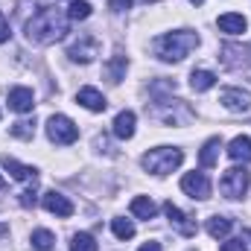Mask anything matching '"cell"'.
<instances>
[{
  "instance_id": "obj_2",
  "label": "cell",
  "mask_w": 251,
  "mask_h": 251,
  "mask_svg": "<svg viewBox=\"0 0 251 251\" xmlns=\"http://www.w3.org/2000/svg\"><path fill=\"white\" fill-rule=\"evenodd\" d=\"M155 47H158V56L164 62H181L184 56H190L199 47V35L193 29H176V32L161 35Z\"/></svg>"
},
{
  "instance_id": "obj_4",
  "label": "cell",
  "mask_w": 251,
  "mask_h": 251,
  "mask_svg": "<svg viewBox=\"0 0 251 251\" xmlns=\"http://www.w3.org/2000/svg\"><path fill=\"white\" fill-rule=\"evenodd\" d=\"M249 184H251V176L246 167H231V170H225V176H222V181H219V190H222V196H228V199H243L246 193H249Z\"/></svg>"
},
{
  "instance_id": "obj_19",
  "label": "cell",
  "mask_w": 251,
  "mask_h": 251,
  "mask_svg": "<svg viewBox=\"0 0 251 251\" xmlns=\"http://www.w3.org/2000/svg\"><path fill=\"white\" fill-rule=\"evenodd\" d=\"M131 213H134L137 219H155L158 204H155L152 199H146V196H137V199H131Z\"/></svg>"
},
{
  "instance_id": "obj_15",
  "label": "cell",
  "mask_w": 251,
  "mask_h": 251,
  "mask_svg": "<svg viewBox=\"0 0 251 251\" xmlns=\"http://www.w3.org/2000/svg\"><path fill=\"white\" fill-rule=\"evenodd\" d=\"M228 158L231 161H243V164H249L251 161V137H246V134H240V137H234L231 143H228Z\"/></svg>"
},
{
  "instance_id": "obj_11",
  "label": "cell",
  "mask_w": 251,
  "mask_h": 251,
  "mask_svg": "<svg viewBox=\"0 0 251 251\" xmlns=\"http://www.w3.org/2000/svg\"><path fill=\"white\" fill-rule=\"evenodd\" d=\"M0 164H3V170H6L15 181H29V184H35V181H38V170H35V167L18 164V161H15V158H9V155H3V158H0Z\"/></svg>"
},
{
  "instance_id": "obj_7",
  "label": "cell",
  "mask_w": 251,
  "mask_h": 251,
  "mask_svg": "<svg viewBox=\"0 0 251 251\" xmlns=\"http://www.w3.org/2000/svg\"><path fill=\"white\" fill-rule=\"evenodd\" d=\"M181 190L187 193L190 199L204 201V199H210V178H207L204 173H187V176L181 178Z\"/></svg>"
},
{
  "instance_id": "obj_18",
  "label": "cell",
  "mask_w": 251,
  "mask_h": 251,
  "mask_svg": "<svg viewBox=\"0 0 251 251\" xmlns=\"http://www.w3.org/2000/svg\"><path fill=\"white\" fill-rule=\"evenodd\" d=\"M204 228H207V234H210L213 240H225V237L231 234V228H234V222H231L228 216H210Z\"/></svg>"
},
{
  "instance_id": "obj_32",
  "label": "cell",
  "mask_w": 251,
  "mask_h": 251,
  "mask_svg": "<svg viewBox=\"0 0 251 251\" xmlns=\"http://www.w3.org/2000/svg\"><path fill=\"white\" fill-rule=\"evenodd\" d=\"M190 3H196V6H201V3H204V0H190Z\"/></svg>"
},
{
  "instance_id": "obj_22",
  "label": "cell",
  "mask_w": 251,
  "mask_h": 251,
  "mask_svg": "<svg viewBox=\"0 0 251 251\" xmlns=\"http://www.w3.org/2000/svg\"><path fill=\"white\" fill-rule=\"evenodd\" d=\"M67 18L70 21H88L91 18V3L88 0H73L70 9H67Z\"/></svg>"
},
{
  "instance_id": "obj_9",
  "label": "cell",
  "mask_w": 251,
  "mask_h": 251,
  "mask_svg": "<svg viewBox=\"0 0 251 251\" xmlns=\"http://www.w3.org/2000/svg\"><path fill=\"white\" fill-rule=\"evenodd\" d=\"M164 210H167V216H170V225H173L181 237H196V222H193V216H187L184 210H178L173 201H167Z\"/></svg>"
},
{
  "instance_id": "obj_26",
  "label": "cell",
  "mask_w": 251,
  "mask_h": 251,
  "mask_svg": "<svg viewBox=\"0 0 251 251\" xmlns=\"http://www.w3.org/2000/svg\"><path fill=\"white\" fill-rule=\"evenodd\" d=\"M123 70H126V56H114L111 59V64H108V76H111V82H120L123 79Z\"/></svg>"
},
{
  "instance_id": "obj_10",
  "label": "cell",
  "mask_w": 251,
  "mask_h": 251,
  "mask_svg": "<svg viewBox=\"0 0 251 251\" xmlns=\"http://www.w3.org/2000/svg\"><path fill=\"white\" fill-rule=\"evenodd\" d=\"M41 204H44V210H50V213H56V216H73V201L62 196V193H56V190H47L44 196H41Z\"/></svg>"
},
{
  "instance_id": "obj_23",
  "label": "cell",
  "mask_w": 251,
  "mask_h": 251,
  "mask_svg": "<svg viewBox=\"0 0 251 251\" xmlns=\"http://www.w3.org/2000/svg\"><path fill=\"white\" fill-rule=\"evenodd\" d=\"M111 231H114L117 240H131V237H134V225H131L128 219H123V216L111 219Z\"/></svg>"
},
{
  "instance_id": "obj_31",
  "label": "cell",
  "mask_w": 251,
  "mask_h": 251,
  "mask_svg": "<svg viewBox=\"0 0 251 251\" xmlns=\"http://www.w3.org/2000/svg\"><path fill=\"white\" fill-rule=\"evenodd\" d=\"M140 251H161V243H143Z\"/></svg>"
},
{
  "instance_id": "obj_16",
  "label": "cell",
  "mask_w": 251,
  "mask_h": 251,
  "mask_svg": "<svg viewBox=\"0 0 251 251\" xmlns=\"http://www.w3.org/2000/svg\"><path fill=\"white\" fill-rule=\"evenodd\" d=\"M246 26H249V21H246L243 15H237V12L219 15V29H222V32H228V35H243V32H246Z\"/></svg>"
},
{
  "instance_id": "obj_29",
  "label": "cell",
  "mask_w": 251,
  "mask_h": 251,
  "mask_svg": "<svg viewBox=\"0 0 251 251\" xmlns=\"http://www.w3.org/2000/svg\"><path fill=\"white\" fill-rule=\"evenodd\" d=\"M131 3H134V0H108V6H111L114 12H126V9H131Z\"/></svg>"
},
{
  "instance_id": "obj_12",
  "label": "cell",
  "mask_w": 251,
  "mask_h": 251,
  "mask_svg": "<svg viewBox=\"0 0 251 251\" xmlns=\"http://www.w3.org/2000/svg\"><path fill=\"white\" fill-rule=\"evenodd\" d=\"M32 105H35V97H32L29 88H12L9 91V108L12 111L26 114V111H32Z\"/></svg>"
},
{
  "instance_id": "obj_8",
  "label": "cell",
  "mask_w": 251,
  "mask_h": 251,
  "mask_svg": "<svg viewBox=\"0 0 251 251\" xmlns=\"http://www.w3.org/2000/svg\"><path fill=\"white\" fill-rule=\"evenodd\" d=\"M219 102H222L228 111L243 114V111H249L251 108V94L249 91H243V88H225V91L219 94Z\"/></svg>"
},
{
  "instance_id": "obj_3",
  "label": "cell",
  "mask_w": 251,
  "mask_h": 251,
  "mask_svg": "<svg viewBox=\"0 0 251 251\" xmlns=\"http://www.w3.org/2000/svg\"><path fill=\"white\" fill-rule=\"evenodd\" d=\"M181 161H184V152L181 149H176V146H158V149H149L146 155H143V170L146 173H155V176H167V173H173V170H178L181 167Z\"/></svg>"
},
{
  "instance_id": "obj_20",
  "label": "cell",
  "mask_w": 251,
  "mask_h": 251,
  "mask_svg": "<svg viewBox=\"0 0 251 251\" xmlns=\"http://www.w3.org/2000/svg\"><path fill=\"white\" fill-rule=\"evenodd\" d=\"M213 85H216V73H210V70H193V76H190V88H193L196 94L210 91Z\"/></svg>"
},
{
  "instance_id": "obj_5",
  "label": "cell",
  "mask_w": 251,
  "mask_h": 251,
  "mask_svg": "<svg viewBox=\"0 0 251 251\" xmlns=\"http://www.w3.org/2000/svg\"><path fill=\"white\" fill-rule=\"evenodd\" d=\"M47 137H50L53 143H59V146H67V143H73V140L79 137V128H76V123H73L70 117L53 114V117L47 120Z\"/></svg>"
},
{
  "instance_id": "obj_6",
  "label": "cell",
  "mask_w": 251,
  "mask_h": 251,
  "mask_svg": "<svg viewBox=\"0 0 251 251\" xmlns=\"http://www.w3.org/2000/svg\"><path fill=\"white\" fill-rule=\"evenodd\" d=\"M67 56L79 64L94 62V59L100 56V41H97V35H79V38L67 47Z\"/></svg>"
},
{
  "instance_id": "obj_30",
  "label": "cell",
  "mask_w": 251,
  "mask_h": 251,
  "mask_svg": "<svg viewBox=\"0 0 251 251\" xmlns=\"http://www.w3.org/2000/svg\"><path fill=\"white\" fill-rule=\"evenodd\" d=\"M9 41V21H6V15H0V44H6Z\"/></svg>"
},
{
  "instance_id": "obj_27",
  "label": "cell",
  "mask_w": 251,
  "mask_h": 251,
  "mask_svg": "<svg viewBox=\"0 0 251 251\" xmlns=\"http://www.w3.org/2000/svg\"><path fill=\"white\" fill-rule=\"evenodd\" d=\"M219 251H246V240L243 237H234V240H225Z\"/></svg>"
},
{
  "instance_id": "obj_17",
  "label": "cell",
  "mask_w": 251,
  "mask_h": 251,
  "mask_svg": "<svg viewBox=\"0 0 251 251\" xmlns=\"http://www.w3.org/2000/svg\"><path fill=\"white\" fill-rule=\"evenodd\" d=\"M134 111H120L117 117H114V134L120 137V140H128L131 134H134Z\"/></svg>"
},
{
  "instance_id": "obj_13",
  "label": "cell",
  "mask_w": 251,
  "mask_h": 251,
  "mask_svg": "<svg viewBox=\"0 0 251 251\" xmlns=\"http://www.w3.org/2000/svg\"><path fill=\"white\" fill-rule=\"evenodd\" d=\"M76 102H79V105H85L88 111H105V105H108V102H105V97H102L97 88H82V91L76 94Z\"/></svg>"
},
{
  "instance_id": "obj_21",
  "label": "cell",
  "mask_w": 251,
  "mask_h": 251,
  "mask_svg": "<svg viewBox=\"0 0 251 251\" xmlns=\"http://www.w3.org/2000/svg\"><path fill=\"white\" fill-rule=\"evenodd\" d=\"M53 243H56L53 231H47V228H38V231H32V249L50 251V249H53Z\"/></svg>"
},
{
  "instance_id": "obj_14",
  "label": "cell",
  "mask_w": 251,
  "mask_h": 251,
  "mask_svg": "<svg viewBox=\"0 0 251 251\" xmlns=\"http://www.w3.org/2000/svg\"><path fill=\"white\" fill-rule=\"evenodd\" d=\"M219 149H222V137L204 140V146H201V152H199V164H201L204 170L216 167V164H219Z\"/></svg>"
},
{
  "instance_id": "obj_28",
  "label": "cell",
  "mask_w": 251,
  "mask_h": 251,
  "mask_svg": "<svg viewBox=\"0 0 251 251\" xmlns=\"http://www.w3.org/2000/svg\"><path fill=\"white\" fill-rule=\"evenodd\" d=\"M35 196H38V190H35V184H32L29 190L21 193V204H24V207H35Z\"/></svg>"
},
{
  "instance_id": "obj_1",
  "label": "cell",
  "mask_w": 251,
  "mask_h": 251,
  "mask_svg": "<svg viewBox=\"0 0 251 251\" xmlns=\"http://www.w3.org/2000/svg\"><path fill=\"white\" fill-rule=\"evenodd\" d=\"M70 32V18L59 6H41L32 21H26V38L32 44H56Z\"/></svg>"
},
{
  "instance_id": "obj_24",
  "label": "cell",
  "mask_w": 251,
  "mask_h": 251,
  "mask_svg": "<svg viewBox=\"0 0 251 251\" xmlns=\"http://www.w3.org/2000/svg\"><path fill=\"white\" fill-rule=\"evenodd\" d=\"M70 251H97V240L91 234H73Z\"/></svg>"
},
{
  "instance_id": "obj_25",
  "label": "cell",
  "mask_w": 251,
  "mask_h": 251,
  "mask_svg": "<svg viewBox=\"0 0 251 251\" xmlns=\"http://www.w3.org/2000/svg\"><path fill=\"white\" fill-rule=\"evenodd\" d=\"M15 137H21V140H32V134H35V126L29 123V120H18V123L9 128Z\"/></svg>"
},
{
  "instance_id": "obj_33",
  "label": "cell",
  "mask_w": 251,
  "mask_h": 251,
  "mask_svg": "<svg viewBox=\"0 0 251 251\" xmlns=\"http://www.w3.org/2000/svg\"><path fill=\"white\" fill-rule=\"evenodd\" d=\"M0 190H3V178H0Z\"/></svg>"
}]
</instances>
